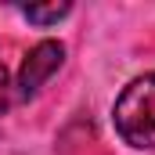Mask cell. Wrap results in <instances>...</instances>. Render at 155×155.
Here are the masks:
<instances>
[{
  "label": "cell",
  "mask_w": 155,
  "mask_h": 155,
  "mask_svg": "<svg viewBox=\"0 0 155 155\" xmlns=\"http://www.w3.org/2000/svg\"><path fill=\"white\" fill-rule=\"evenodd\" d=\"M18 101V94H15V83H11V72L0 65V112H7L11 105Z\"/></svg>",
  "instance_id": "cell-4"
},
{
  "label": "cell",
  "mask_w": 155,
  "mask_h": 155,
  "mask_svg": "<svg viewBox=\"0 0 155 155\" xmlns=\"http://www.w3.org/2000/svg\"><path fill=\"white\" fill-rule=\"evenodd\" d=\"M61 61H65V47H61L58 40H40L36 47L25 54L22 69H18V83H15V94H18V101H29V97H36V94H40V87H43L47 79H51L58 69H61Z\"/></svg>",
  "instance_id": "cell-2"
},
{
  "label": "cell",
  "mask_w": 155,
  "mask_h": 155,
  "mask_svg": "<svg viewBox=\"0 0 155 155\" xmlns=\"http://www.w3.org/2000/svg\"><path fill=\"white\" fill-rule=\"evenodd\" d=\"M69 11H72V4H43V7L29 4V7H22V15H25L29 22H36V25H51V22L65 18Z\"/></svg>",
  "instance_id": "cell-3"
},
{
  "label": "cell",
  "mask_w": 155,
  "mask_h": 155,
  "mask_svg": "<svg viewBox=\"0 0 155 155\" xmlns=\"http://www.w3.org/2000/svg\"><path fill=\"white\" fill-rule=\"evenodd\" d=\"M119 137L134 148H155V72L130 79L112 108Z\"/></svg>",
  "instance_id": "cell-1"
}]
</instances>
